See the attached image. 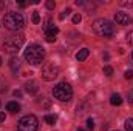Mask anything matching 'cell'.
I'll use <instances>...</instances> for the list:
<instances>
[{"label": "cell", "mask_w": 133, "mask_h": 131, "mask_svg": "<svg viewBox=\"0 0 133 131\" xmlns=\"http://www.w3.org/2000/svg\"><path fill=\"white\" fill-rule=\"evenodd\" d=\"M23 57H25V60H26L28 63H31V65H39V63H42V60H43V57H45V49H43L40 45H37V43H31V45H28V48L25 49Z\"/></svg>", "instance_id": "1"}, {"label": "cell", "mask_w": 133, "mask_h": 131, "mask_svg": "<svg viewBox=\"0 0 133 131\" xmlns=\"http://www.w3.org/2000/svg\"><path fill=\"white\" fill-rule=\"evenodd\" d=\"M23 23H25L23 22V16L20 12H16V11H9L3 17V25L9 31H19V30H22Z\"/></svg>", "instance_id": "2"}, {"label": "cell", "mask_w": 133, "mask_h": 131, "mask_svg": "<svg viewBox=\"0 0 133 131\" xmlns=\"http://www.w3.org/2000/svg\"><path fill=\"white\" fill-rule=\"evenodd\" d=\"M93 31L101 37H111L115 34V26L107 19H96L93 22Z\"/></svg>", "instance_id": "3"}, {"label": "cell", "mask_w": 133, "mask_h": 131, "mask_svg": "<svg viewBox=\"0 0 133 131\" xmlns=\"http://www.w3.org/2000/svg\"><path fill=\"white\" fill-rule=\"evenodd\" d=\"M53 96L59 102H70L73 97V88L66 82H61L53 88Z\"/></svg>", "instance_id": "4"}, {"label": "cell", "mask_w": 133, "mask_h": 131, "mask_svg": "<svg viewBox=\"0 0 133 131\" xmlns=\"http://www.w3.org/2000/svg\"><path fill=\"white\" fill-rule=\"evenodd\" d=\"M23 43H25V39H23L22 35H12V37H8V39L5 40L3 49H5V53H8V54H17V53L22 49Z\"/></svg>", "instance_id": "5"}, {"label": "cell", "mask_w": 133, "mask_h": 131, "mask_svg": "<svg viewBox=\"0 0 133 131\" xmlns=\"http://www.w3.org/2000/svg\"><path fill=\"white\" fill-rule=\"evenodd\" d=\"M17 130L19 131H37L39 130V120L34 114L23 116L19 123H17Z\"/></svg>", "instance_id": "6"}, {"label": "cell", "mask_w": 133, "mask_h": 131, "mask_svg": "<svg viewBox=\"0 0 133 131\" xmlns=\"http://www.w3.org/2000/svg\"><path fill=\"white\" fill-rule=\"evenodd\" d=\"M42 79L43 80H46V82H51V80H54L57 76H59V68L56 65H51V63H48V65H45L42 68Z\"/></svg>", "instance_id": "7"}, {"label": "cell", "mask_w": 133, "mask_h": 131, "mask_svg": "<svg viewBox=\"0 0 133 131\" xmlns=\"http://www.w3.org/2000/svg\"><path fill=\"white\" fill-rule=\"evenodd\" d=\"M115 20H116L118 25H130L133 22L132 17H130L127 12H116V14H115Z\"/></svg>", "instance_id": "8"}, {"label": "cell", "mask_w": 133, "mask_h": 131, "mask_svg": "<svg viewBox=\"0 0 133 131\" xmlns=\"http://www.w3.org/2000/svg\"><path fill=\"white\" fill-rule=\"evenodd\" d=\"M25 90H26L30 94H34V93L39 91V83H37L36 80H30V82L25 83Z\"/></svg>", "instance_id": "9"}, {"label": "cell", "mask_w": 133, "mask_h": 131, "mask_svg": "<svg viewBox=\"0 0 133 131\" xmlns=\"http://www.w3.org/2000/svg\"><path fill=\"white\" fill-rule=\"evenodd\" d=\"M57 33H59V28L57 26H54V25H45V35H57Z\"/></svg>", "instance_id": "10"}, {"label": "cell", "mask_w": 133, "mask_h": 131, "mask_svg": "<svg viewBox=\"0 0 133 131\" xmlns=\"http://www.w3.org/2000/svg\"><path fill=\"white\" fill-rule=\"evenodd\" d=\"M6 110L11 111V113H19L20 111V105L17 102H8L6 103Z\"/></svg>", "instance_id": "11"}, {"label": "cell", "mask_w": 133, "mask_h": 131, "mask_svg": "<svg viewBox=\"0 0 133 131\" xmlns=\"http://www.w3.org/2000/svg\"><path fill=\"white\" fill-rule=\"evenodd\" d=\"M88 54H90V51H88L87 48H84V49H81V51L76 54V59H77L79 62H84V60L88 57Z\"/></svg>", "instance_id": "12"}, {"label": "cell", "mask_w": 133, "mask_h": 131, "mask_svg": "<svg viewBox=\"0 0 133 131\" xmlns=\"http://www.w3.org/2000/svg\"><path fill=\"white\" fill-rule=\"evenodd\" d=\"M110 103L113 105V106H119L121 103H122V99L119 94H111V97H110Z\"/></svg>", "instance_id": "13"}, {"label": "cell", "mask_w": 133, "mask_h": 131, "mask_svg": "<svg viewBox=\"0 0 133 131\" xmlns=\"http://www.w3.org/2000/svg\"><path fill=\"white\" fill-rule=\"evenodd\" d=\"M9 66H11V69H12V71H17V69H19V66H20V60H19L17 57H12V59L9 60Z\"/></svg>", "instance_id": "14"}, {"label": "cell", "mask_w": 133, "mask_h": 131, "mask_svg": "<svg viewBox=\"0 0 133 131\" xmlns=\"http://www.w3.org/2000/svg\"><path fill=\"white\" fill-rule=\"evenodd\" d=\"M45 122H46L48 125H54V122H56V116H54V114H46V116H45Z\"/></svg>", "instance_id": "15"}, {"label": "cell", "mask_w": 133, "mask_h": 131, "mask_svg": "<svg viewBox=\"0 0 133 131\" xmlns=\"http://www.w3.org/2000/svg\"><path fill=\"white\" fill-rule=\"evenodd\" d=\"M125 131H133V119L125 120Z\"/></svg>", "instance_id": "16"}, {"label": "cell", "mask_w": 133, "mask_h": 131, "mask_svg": "<svg viewBox=\"0 0 133 131\" xmlns=\"http://www.w3.org/2000/svg\"><path fill=\"white\" fill-rule=\"evenodd\" d=\"M31 20H33V23H36V25L40 22V14H39L37 11H34V12H33V17H31Z\"/></svg>", "instance_id": "17"}, {"label": "cell", "mask_w": 133, "mask_h": 131, "mask_svg": "<svg viewBox=\"0 0 133 131\" xmlns=\"http://www.w3.org/2000/svg\"><path fill=\"white\" fill-rule=\"evenodd\" d=\"M104 74L105 76H111L113 74V68L111 66H104Z\"/></svg>", "instance_id": "18"}, {"label": "cell", "mask_w": 133, "mask_h": 131, "mask_svg": "<svg viewBox=\"0 0 133 131\" xmlns=\"http://www.w3.org/2000/svg\"><path fill=\"white\" fill-rule=\"evenodd\" d=\"M87 128H88V130H93V128H95V120H93L91 117L87 119Z\"/></svg>", "instance_id": "19"}, {"label": "cell", "mask_w": 133, "mask_h": 131, "mask_svg": "<svg viewBox=\"0 0 133 131\" xmlns=\"http://www.w3.org/2000/svg\"><path fill=\"white\" fill-rule=\"evenodd\" d=\"M124 77H125L127 80H130V79H133V71H132V69H127V71L124 72Z\"/></svg>", "instance_id": "20"}, {"label": "cell", "mask_w": 133, "mask_h": 131, "mask_svg": "<svg viewBox=\"0 0 133 131\" xmlns=\"http://www.w3.org/2000/svg\"><path fill=\"white\" fill-rule=\"evenodd\" d=\"M46 8H48V9H54V8H56V3H54L53 0H48V2H46Z\"/></svg>", "instance_id": "21"}, {"label": "cell", "mask_w": 133, "mask_h": 131, "mask_svg": "<svg viewBox=\"0 0 133 131\" xmlns=\"http://www.w3.org/2000/svg\"><path fill=\"white\" fill-rule=\"evenodd\" d=\"M81 20H82V16H81V14H76V16L73 17V23H81Z\"/></svg>", "instance_id": "22"}, {"label": "cell", "mask_w": 133, "mask_h": 131, "mask_svg": "<svg viewBox=\"0 0 133 131\" xmlns=\"http://www.w3.org/2000/svg\"><path fill=\"white\" fill-rule=\"evenodd\" d=\"M127 42H129L130 45H133V31H130V33L127 34Z\"/></svg>", "instance_id": "23"}, {"label": "cell", "mask_w": 133, "mask_h": 131, "mask_svg": "<svg viewBox=\"0 0 133 131\" xmlns=\"http://www.w3.org/2000/svg\"><path fill=\"white\" fill-rule=\"evenodd\" d=\"M70 12H71V9H70V8H66L65 11H64V12H62V14H61V19H65V16H68V14H70Z\"/></svg>", "instance_id": "24"}, {"label": "cell", "mask_w": 133, "mask_h": 131, "mask_svg": "<svg viewBox=\"0 0 133 131\" xmlns=\"http://www.w3.org/2000/svg\"><path fill=\"white\" fill-rule=\"evenodd\" d=\"M45 39H46V42H50V43L56 40V37H54V35H45Z\"/></svg>", "instance_id": "25"}, {"label": "cell", "mask_w": 133, "mask_h": 131, "mask_svg": "<svg viewBox=\"0 0 133 131\" xmlns=\"http://www.w3.org/2000/svg\"><path fill=\"white\" fill-rule=\"evenodd\" d=\"M122 6H133V2H121Z\"/></svg>", "instance_id": "26"}, {"label": "cell", "mask_w": 133, "mask_h": 131, "mask_svg": "<svg viewBox=\"0 0 133 131\" xmlns=\"http://www.w3.org/2000/svg\"><path fill=\"white\" fill-rule=\"evenodd\" d=\"M14 97H22V91L16 90V91H14Z\"/></svg>", "instance_id": "27"}, {"label": "cell", "mask_w": 133, "mask_h": 131, "mask_svg": "<svg viewBox=\"0 0 133 131\" xmlns=\"http://www.w3.org/2000/svg\"><path fill=\"white\" fill-rule=\"evenodd\" d=\"M129 102H130V103L133 105V90L130 91V93H129Z\"/></svg>", "instance_id": "28"}, {"label": "cell", "mask_w": 133, "mask_h": 131, "mask_svg": "<svg viewBox=\"0 0 133 131\" xmlns=\"http://www.w3.org/2000/svg\"><path fill=\"white\" fill-rule=\"evenodd\" d=\"M5 119H6L5 113H0V122H5Z\"/></svg>", "instance_id": "29"}, {"label": "cell", "mask_w": 133, "mask_h": 131, "mask_svg": "<svg viewBox=\"0 0 133 131\" xmlns=\"http://www.w3.org/2000/svg\"><path fill=\"white\" fill-rule=\"evenodd\" d=\"M19 6H20V8H25V6H26V3H25V2H19Z\"/></svg>", "instance_id": "30"}, {"label": "cell", "mask_w": 133, "mask_h": 131, "mask_svg": "<svg viewBox=\"0 0 133 131\" xmlns=\"http://www.w3.org/2000/svg\"><path fill=\"white\" fill-rule=\"evenodd\" d=\"M76 5H77V6H79V5L82 6V5H84V2H82V0H76Z\"/></svg>", "instance_id": "31"}, {"label": "cell", "mask_w": 133, "mask_h": 131, "mask_svg": "<svg viewBox=\"0 0 133 131\" xmlns=\"http://www.w3.org/2000/svg\"><path fill=\"white\" fill-rule=\"evenodd\" d=\"M77 131H85V130H82V128H77Z\"/></svg>", "instance_id": "32"}, {"label": "cell", "mask_w": 133, "mask_h": 131, "mask_svg": "<svg viewBox=\"0 0 133 131\" xmlns=\"http://www.w3.org/2000/svg\"><path fill=\"white\" fill-rule=\"evenodd\" d=\"M0 65H2V57H0Z\"/></svg>", "instance_id": "33"}, {"label": "cell", "mask_w": 133, "mask_h": 131, "mask_svg": "<svg viewBox=\"0 0 133 131\" xmlns=\"http://www.w3.org/2000/svg\"><path fill=\"white\" fill-rule=\"evenodd\" d=\"M132 57H133V54H132Z\"/></svg>", "instance_id": "34"}]
</instances>
